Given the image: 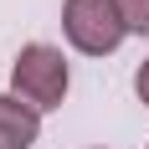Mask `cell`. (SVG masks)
Returning <instances> with one entry per match:
<instances>
[{"instance_id":"2","label":"cell","mask_w":149,"mask_h":149,"mask_svg":"<svg viewBox=\"0 0 149 149\" xmlns=\"http://www.w3.org/2000/svg\"><path fill=\"white\" fill-rule=\"evenodd\" d=\"M62 31L82 57H113L129 36L118 0H62Z\"/></svg>"},{"instance_id":"4","label":"cell","mask_w":149,"mask_h":149,"mask_svg":"<svg viewBox=\"0 0 149 149\" xmlns=\"http://www.w3.org/2000/svg\"><path fill=\"white\" fill-rule=\"evenodd\" d=\"M118 15L129 26V36H149V0H118Z\"/></svg>"},{"instance_id":"3","label":"cell","mask_w":149,"mask_h":149,"mask_svg":"<svg viewBox=\"0 0 149 149\" xmlns=\"http://www.w3.org/2000/svg\"><path fill=\"white\" fill-rule=\"evenodd\" d=\"M36 139H41V113L15 93H0V149H31Z\"/></svg>"},{"instance_id":"1","label":"cell","mask_w":149,"mask_h":149,"mask_svg":"<svg viewBox=\"0 0 149 149\" xmlns=\"http://www.w3.org/2000/svg\"><path fill=\"white\" fill-rule=\"evenodd\" d=\"M67 88H72V72H67L62 46L31 41V46L15 52V62H10V93L21 103H31L36 113H52V108L67 103Z\"/></svg>"},{"instance_id":"5","label":"cell","mask_w":149,"mask_h":149,"mask_svg":"<svg viewBox=\"0 0 149 149\" xmlns=\"http://www.w3.org/2000/svg\"><path fill=\"white\" fill-rule=\"evenodd\" d=\"M134 93H139V103L149 108V57L139 62V72H134Z\"/></svg>"}]
</instances>
